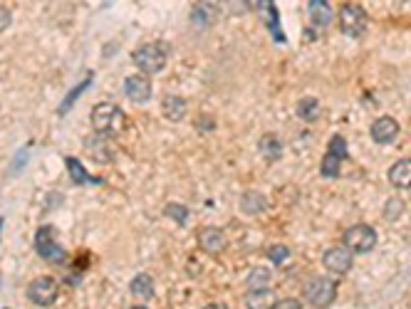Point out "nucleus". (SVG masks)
I'll return each instance as SVG.
<instances>
[{"label":"nucleus","instance_id":"obj_12","mask_svg":"<svg viewBox=\"0 0 411 309\" xmlns=\"http://www.w3.org/2000/svg\"><path fill=\"white\" fill-rule=\"evenodd\" d=\"M228 245L226 240V233L221 231V228H203V231L198 233V247L203 252H208V255H218V252H223Z\"/></svg>","mask_w":411,"mask_h":309},{"label":"nucleus","instance_id":"obj_13","mask_svg":"<svg viewBox=\"0 0 411 309\" xmlns=\"http://www.w3.org/2000/svg\"><path fill=\"white\" fill-rule=\"evenodd\" d=\"M389 184L394 188H411V158H399L389 168Z\"/></svg>","mask_w":411,"mask_h":309},{"label":"nucleus","instance_id":"obj_32","mask_svg":"<svg viewBox=\"0 0 411 309\" xmlns=\"http://www.w3.org/2000/svg\"><path fill=\"white\" fill-rule=\"evenodd\" d=\"M0 231H3V218H0Z\"/></svg>","mask_w":411,"mask_h":309},{"label":"nucleus","instance_id":"obj_19","mask_svg":"<svg viewBox=\"0 0 411 309\" xmlns=\"http://www.w3.org/2000/svg\"><path fill=\"white\" fill-rule=\"evenodd\" d=\"M65 166H67V173H69V181H72L74 186H82L87 184V181H100V179H92L90 173H87V168H82V163L77 161L74 156H69L67 161H65Z\"/></svg>","mask_w":411,"mask_h":309},{"label":"nucleus","instance_id":"obj_8","mask_svg":"<svg viewBox=\"0 0 411 309\" xmlns=\"http://www.w3.org/2000/svg\"><path fill=\"white\" fill-rule=\"evenodd\" d=\"M322 262H325V268L330 270V273L335 275H344L352 270L354 265V255L347 250L344 245L339 247H330V250L325 252V257H322Z\"/></svg>","mask_w":411,"mask_h":309},{"label":"nucleus","instance_id":"obj_31","mask_svg":"<svg viewBox=\"0 0 411 309\" xmlns=\"http://www.w3.org/2000/svg\"><path fill=\"white\" fill-rule=\"evenodd\" d=\"M132 309H149V307H142V304H137V307H132Z\"/></svg>","mask_w":411,"mask_h":309},{"label":"nucleus","instance_id":"obj_4","mask_svg":"<svg viewBox=\"0 0 411 309\" xmlns=\"http://www.w3.org/2000/svg\"><path fill=\"white\" fill-rule=\"evenodd\" d=\"M302 292H305V302H310L317 309H325L337 299V282L330 277H312L302 287Z\"/></svg>","mask_w":411,"mask_h":309},{"label":"nucleus","instance_id":"obj_3","mask_svg":"<svg viewBox=\"0 0 411 309\" xmlns=\"http://www.w3.org/2000/svg\"><path fill=\"white\" fill-rule=\"evenodd\" d=\"M35 250L43 260L53 262V265H65L67 262V250L58 242L53 226H43L35 235Z\"/></svg>","mask_w":411,"mask_h":309},{"label":"nucleus","instance_id":"obj_22","mask_svg":"<svg viewBox=\"0 0 411 309\" xmlns=\"http://www.w3.org/2000/svg\"><path fill=\"white\" fill-rule=\"evenodd\" d=\"M339 168H342V158H337L335 153H325L320 163V173L325 179H337L339 176Z\"/></svg>","mask_w":411,"mask_h":309},{"label":"nucleus","instance_id":"obj_18","mask_svg":"<svg viewBox=\"0 0 411 309\" xmlns=\"http://www.w3.org/2000/svg\"><path fill=\"white\" fill-rule=\"evenodd\" d=\"M265 208H268V198H265L263 193H258V191H248V193L241 198L243 213L255 215V213H260V210H265Z\"/></svg>","mask_w":411,"mask_h":309},{"label":"nucleus","instance_id":"obj_6","mask_svg":"<svg viewBox=\"0 0 411 309\" xmlns=\"http://www.w3.org/2000/svg\"><path fill=\"white\" fill-rule=\"evenodd\" d=\"M58 294H60V284H58V280L50 277V275H40V277H35L27 284V299H30L32 304H37V307H50V304H55Z\"/></svg>","mask_w":411,"mask_h":309},{"label":"nucleus","instance_id":"obj_21","mask_svg":"<svg viewBox=\"0 0 411 309\" xmlns=\"http://www.w3.org/2000/svg\"><path fill=\"white\" fill-rule=\"evenodd\" d=\"M260 153H263L268 161H275V158L283 156V144H280V139L275 137V134H265L263 139H260Z\"/></svg>","mask_w":411,"mask_h":309},{"label":"nucleus","instance_id":"obj_11","mask_svg":"<svg viewBox=\"0 0 411 309\" xmlns=\"http://www.w3.org/2000/svg\"><path fill=\"white\" fill-rule=\"evenodd\" d=\"M369 134H372V139H375L377 144L386 146V144L396 142V137H399V121L391 119V116H379V119L372 124Z\"/></svg>","mask_w":411,"mask_h":309},{"label":"nucleus","instance_id":"obj_1","mask_svg":"<svg viewBox=\"0 0 411 309\" xmlns=\"http://www.w3.org/2000/svg\"><path fill=\"white\" fill-rule=\"evenodd\" d=\"M127 126H129L127 114L116 104H112V102L95 104V109H92V129H95V134H100L105 139H116L127 131Z\"/></svg>","mask_w":411,"mask_h":309},{"label":"nucleus","instance_id":"obj_28","mask_svg":"<svg viewBox=\"0 0 411 309\" xmlns=\"http://www.w3.org/2000/svg\"><path fill=\"white\" fill-rule=\"evenodd\" d=\"M401 210H404V203H401L399 198H389L386 200V208H384V218L386 220H396L401 215Z\"/></svg>","mask_w":411,"mask_h":309},{"label":"nucleus","instance_id":"obj_29","mask_svg":"<svg viewBox=\"0 0 411 309\" xmlns=\"http://www.w3.org/2000/svg\"><path fill=\"white\" fill-rule=\"evenodd\" d=\"M273 309H302V304L297 302V299H292V297H285V299H278Z\"/></svg>","mask_w":411,"mask_h":309},{"label":"nucleus","instance_id":"obj_20","mask_svg":"<svg viewBox=\"0 0 411 309\" xmlns=\"http://www.w3.org/2000/svg\"><path fill=\"white\" fill-rule=\"evenodd\" d=\"M320 114H322V111H320V102H317L315 97H305V99L297 102V116H300V119H305L307 124L320 119Z\"/></svg>","mask_w":411,"mask_h":309},{"label":"nucleus","instance_id":"obj_7","mask_svg":"<svg viewBox=\"0 0 411 309\" xmlns=\"http://www.w3.org/2000/svg\"><path fill=\"white\" fill-rule=\"evenodd\" d=\"M339 30L349 37H359L367 32V13L357 3H344L339 8Z\"/></svg>","mask_w":411,"mask_h":309},{"label":"nucleus","instance_id":"obj_16","mask_svg":"<svg viewBox=\"0 0 411 309\" xmlns=\"http://www.w3.org/2000/svg\"><path fill=\"white\" fill-rule=\"evenodd\" d=\"M161 114L169 121H181L186 116V99L176 95H166L161 102Z\"/></svg>","mask_w":411,"mask_h":309},{"label":"nucleus","instance_id":"obj_5","mask_svg":"<svg viewBox=\"0 0 411 309\" xmlns=\"http://www.w3.org/2000/svg\"><path fill=\"white\" fill-rule=\"evenodd\" d=\"M375 245H377V231L372 226H367V223L347 228V233H344V247H347L352 255L372 252Z\"/></svg>","mask_w":411,"mask_h":309},{"label":"nucleus","instance_id":"obj_25","mask_svg":"<svg viewBox=\"0 0 411 309\" xmlns=\"http://www.w3.org/2000/svg\"><path fill=\"white\" fill-rule=\"evenodd\" d=\"M90 82H92V74H90V77H87L85 79V82H79L77 84V87H74V90L72 92H69V97H65V99H62V104H60V114H67V111L69 109H72V104H74V99H77V97L79 95H82V92H85L87 90V87H90Z\"/></svg>","mask_w":411,"mask_h":309},{"label":"nucleus","instance_id":"obj_24","mask_svg":"<svg viewBox=\"0 0 411 309\" xmlns=\"http://www.w3.org/2000/svg\"><path fill=\"white\" fill-rule=\"evenodd\" d=\"M270 282V270L268 268H255L248 275V289H265Z\"/></svg>","mask_w":411,"mask_h":309},{"label":"nucleus","instance_id":"obj_15","mask_svg":"<svg viewBox=\"0 0 411 309\" xmlns=\"http://www.w3.org/2000/svg\"><path fill=\"white\" fill-rule=\"evenodd\" d=\"M275 294L273 289H248V294H245V307L248 309H273L275 307Z\"/></svg>","mask_w":411,"mask_h":309},{"label":"nucleus","instance_id":"obj_23","mask_svg":"<svg viewBox=\"0 0 411 309\" xmlns=\"http://www.w3.org/2000/svg\"><path fill=\"white\" fill-rule=\"evenodd\" d=\"M163 215L174 220L176 226H186V220H189V208H186V205H181V203H166V208H163Z\"/></svg>","mask_w":411,"mask_h":309},{"label":"nucleus","instance_id":"obj_10","mask_svg":"<svg viewBox=\"0 0 411 309\" xmlns=\"http://www.w3.org/2000/svg\"><path fill=\"white\" fill-rule=\"evenodd\" d=\"M85 151L90 158H95L97 163H109L114 161V146H112V139H105L100 134L85 139Z\"/></svg>","mask_w":411,"mask_h":309},{"label":"nucleus","instance_id":"obj_27","mask_svg":"<svg viewBox=\"0 0 411 309\" xmlns=\"http://www.w3.org/2000/svg\"><path fill=\"white\" fill-rule=\"evenodd\" d=\"M290 257V247H285V245H273L268 247V260L275 262V265H280V262H285Z\"/></svg>","mask_w":411,"mask_h":309},{"label":"nucleus","instance_id":"obj_17","mask_svg":"<svg viewBox=\"0 0 411 309\" xmlns=\"http://www.w3.org/2000/svg\"><path fill=\"white\" fill-rule=\"evenodd\" d=\"M129 292L137 299H151L154 292H156V289H154V277L147 273H139L137 277L129 282Z\"/></svg>","mask_w":411,"mask_h":309},{"label":"nucleus","instance_id":"obj_30","mask_svg":"<svg viewBox=\"0 0 411 309\" xmlns=\"http://www.w3.org/2000/svg\"><path fill=\"white\" fill-rule=\"evenodd\" d=\"M206 309H228V307H226V304H218V302H216V304H208Z\"/></svg>","mask_w":411,"mask_h":309},{"label":"nucleus","instance_id":"obj_9","mask_svg":"<svg viewBox=\"0 0 411 309\" xmlns=\"http://www.w3.org/2000/svg\"><path fill=\"white\" fill-rule=\"evenodd\" d=\"M124 95L134 102V104H144L151 99V82L144 74H132L124 79Z\"/></svg>","mask_w":411,"mask_h":309},{"label":"nucleus","instance_id":"obj_14","mask_svg":"<svg viewBox=\"0 0 411 309\" xmlns=\"http://www.w3.org/2000/svg\"><path fill=\"white\" fill-rule=\"evenodd\" d=\"M307 15H310V20L315 22L317 27H325L332 22L335 11L330 3H325V0H310V3H307Z\"/></svg>","mask_w":411,"mask_h":309},{"label":"nucleus","instance_id":"obj_26","mask_svg":"<svg viewBox=\"0 0 411 309\" xmlns=\"http://www.w3.org/2000/svg\"><path fill=\"white\" fill-rule=\"evenodd\" d=\"M327 153H335L337 158H347L349 153H347V142H344V137L342 134H335L332 139H330V146H327Z\"/></svg>","mask_w":411,"mask_h":309},{"label":"nucleus","instance_id":"obj_2","mask_svg":"<svg viewBox=\"0 0 411 309\" xmlns=\"http://www.w3.org/2000/svg\"><path fill=\"white\" fill-rule=\"evenodd\" d=\"M166 57H169V48H166L163 42H147V45L134 50V55H132L134 64L142 69L144 77H147V74L161 72V69L166 67Z\"/></svg>","mask_w":411,"mask_h":309}]
</instances>
